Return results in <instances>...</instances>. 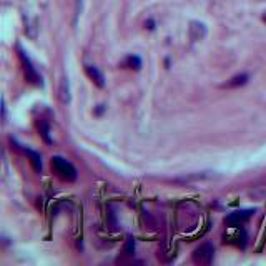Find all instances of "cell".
<instances>
[{
	"label": "cell",
	"mask_w": 266,
	"mask_h": 266,
	"mask_svg": "<svg viewBox=\"0 0 266 266\" xmlns=\"http://www.w3.org/2000/svg\"><path fill=\"white\" fill-rule=\"evenodd\" d=\"M52 168L57 173L58 178L63 181H75L77 180V170L70 161H67L62 156H53L52 158Z\"/></svg>",
	"instance_id": "6da1fadb"
},
{
	"label": "cell",
	"mask_w": 266,
	"mask_h": 266,
	"mask_svg": "<svg viewBox=\"0 0 266 266\" xmlns=\"http://www.w3.org/2000/svg\"><path fill=\"white\" fill-rule=\"evenodd\" d=\"M255 210H238L231 211V213L225 218V225L228 228H240L241 225H245L251 216H253Z\"/></svg>",
	"instance_id": "7a4b0ae2"
},
{
	"label": "cell",
	"mask_w": 266,
	"mask_h": 266,
	"mask_svg": "<svg viewBox=\"0 0 266 266\" xmlns=\"http://www.w3.org/2000/svg\"><path fill=\"white\" fill-rule=\"evenodd\" d=\"M215 256V246L211 243H203L193 251V261L196 265H210Z\"/></svg>",
	"instance_id": "3957f363"
},
{
	"label": "cell",
	"mask_w": 266,
	"mask_h": 266,
	"mask_svg": "<svg viewBox=\"0 0 266 266\" xmlns=\"http://www.w3.org/2000/svg\"><path fill=\"white\" fill-rule=\"evenodd\" d=\"M20 60L23 63V70H25V77H27V80L30 82V83H35V85H42V77L38 75V72L33 68L32 65V62H30V58H28L25 55V52L20 48Z\"/></svg>",
	"instance_id": "277c9868"
},
{
	"label": "cell",
	"mask_w": 266,
	"mask_h": 266,
	"mask_svg": "<svg viewBox=\"0 0 266 266\" xmlns=\"http://www.w3.org/2000/svg\"><path fill=\"white\" fill-rule=\"evenodd\" d=\"M10 141H13V143L17 145V141L13 140V138H10ZM15 148H17V150H22L23 153H27V155H28V158H30L32 165H33V170H35V171H42V158H40V155H38L37 151L28 150V148H22V145H17Z\"/></svg>",
	"instance_id": "5b68a950"
},
{
	"label": "cell",
	"mask_w": 266,
	"mask_h": 266,
	"mask_svg": "<svg viewBox=\"0 0 266 266\" xmlns=\"http://www.w3.org/2000/svg\"><path fill=\"white\" fill-rule=\"evenodd\" d=\"M85 70H87V75L90 77L93 82H95V85H97V87H100V88L105 87V78H103L102 72L98 70L97 67H93V65H87V67H85Z\"/></svg>",
	"instance_id": "8992f818"
},
{
	"label": "cell",
	"mask_w": 266,
	"mask_h": 266,
	"mask_svg": "<svg viewBox=\"0 0 266 266\" xmlns=\"http://www.w3.org/2000/svg\"><path fill=\"white\" fill-rule=\"evenodd\" d=\"M206 35V27L203 23H198V22H191L190 25V37L191 40H203Z\"/></svg>",
	"instance_id": "52a82bcc"
},
{
	"label": "cell",
	"mask_w": 266,
	"mask_h": 266,
	"mask_svg": "<svg viewBox=\"0 0 266 266\" xmlns=\"http://www.w3.org/2000/svg\"><path fill=\"white\" fill-rule=\"evenodd\" d=\"M122 67L135 68V70H140V68H141V58H140V57H136V55H130V57H127L125 60L122 62Z\"/></svg>",
	"instance_id": "ba28073f"
},
{
	"label": "cell",
	"mask_w": 266,
	"mask_h": 266,
	"mask_svg": "<svg viewBox=\"0 0 266 266\" xmlns=\"http://www.w3.org/2000/svg\"><path fill=\"white\" fill-rule=\"evenodd\" d=\"M248 82V75H236V77H233L231 78L230 82H226L225 83V87L226 88H235V87H241V85H245V83Z\"/></svg>",
	"instance_id": "9c48e42d"
},
{
	"label": "cell",
	"mask_w": 266,
	"mask_h": 266,
	"mask_svg": "<svg viewBox=\"0 0 266 266\" xmlns=\"http://www.w3.org/2000/svg\"><path fill=\"white\" fill-rule=\"evenodd\" d=\"M38 130H40V135L42 138L47 141V143H52V138H50V127H48L47 122H40L38 123Z\"/></svg>",
	"instance_id": "30bf717a"
},
{
	"label": "cell",
	"mask_w": 266,
	"mask_h": 266,
	"mask_svg": "<svg viewBox=\"0 0 266 266\" xmlns=\"http://www.w3.org/2000/svg\"><path fill=\"white\" fill-rule=\"evenodd\" d=\"M60 100L63 103L70 102V88H68V82L67 80H63L62 85H60Z\"/></svg>",
	"instance_id": "8fae6325"
},
{
	"label": "cell",
	"mask_w": 266,
	"mask_h": 266,
	"mask_svg": "<svg viewBox=\"0 0 266 266\" xmlns=\"http://www.w3.org/2000/svg\"><path fill=\"white\" fill-rule=\"evenodd\" d=\"M125 255L128 256H132L133 253H135V238H132V236H128V240H127V245H125Z\"/></svg>",
	"instance_id": "7c38bea8"
},
{
	"label": "cell",
	"mask_w": 266,
	"mask_h": 266,
	"mask_svg": "<svg viewBox=\"0 0 266 266\" xmlns=\"http://www.w3.org/2000/svg\"><path fill=\"white\" fill-rule=\"evenodd\" d=\"M103 110H105V105H98V108L95 110V113H97V115H100V113H102Z\"/></svg>",
	"instance_id": "4fadbf2b"
},
{
	"label": "cell",
	"mask_w": 266,
	"mask_h": 266,
	"mask_svg": "<svg viewBox=\"0 0 266 266\" xmlns=\"http://www.w3.org/2000/svg\"><path fill=\"white\" fill-rule=\"evenodd\" d=\"M145 25H148V28H150V30H153V28H155V27H153V25H155V23H153V22H151V20H150L148 23H145Z\"/></svg>",
	"instance_id": "5bb4252c"
},
{
	"label": "cell",
	"mask_w": 266,
	"mask_h": 266,
	"mask_svg": "<svg viewBox=\"0 0 266 266\" xmlns=\"http://www.w3.org/2000/svg\"><path fill=\"white\" fill-rule=\"evenodd\" d=\"M263 20L266 22V12H265V15H263Z\"/></svg>",
	"instance_id": "9a60e30c"
}]
</instances>
